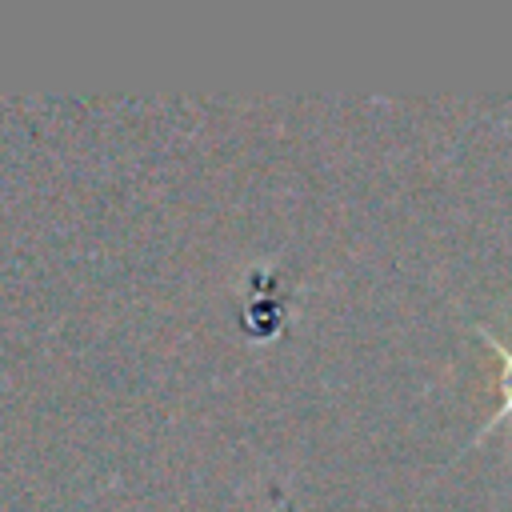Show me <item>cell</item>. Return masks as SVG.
Masks as SVG:
<instances>
[{
    "mask_svg": "<svg viewBox=\"0 0 512 512\" xmlns=\"http://www.w3.org/2000/svg\"><path fill=\"white\" fill-rule=\"evenodd\" d=\"M484 336L492 340V348H496V356H500V396H504V400H500L496 416H492V420H488V424L480 428V436H488V432H492L496 424L512 420V348H504V344H500V340H496L492 332H484Z\"/></svg>",
    "mask_w": 512,
    "mask_h": 512,
    "instance_id": "cell-1",
    "label": "cell"
}]
</instances>
